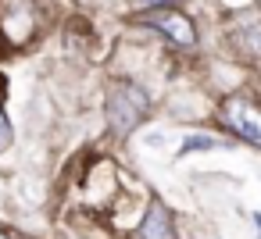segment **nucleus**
Returning <instances> with one entry per match:
<instances>
[{"mask_svg": "<svg viewBox=\"0 0 261 239\" xmlns=\"http://www.w3.org/2000/svg\"><path fill=\"white\" fill-rule=\"evenodd\" d=\"M140 239H175L172 214L165 211V203H161V200H150L147 218H143V225H140Z\"/></svg>", "mask_w": 261, "mask_h": 239, "instance_id": "4", "label": "nucleus"}, {"mask_svg": "<svg viewBox=\"0 0 261 239\" xmlns=\"http://www.w3.org/2000/svg\"><path fill=\"white\" fill-rule=\"evenodd\" d=\"M140 4H150V8H165V4H175V0H140Z\"/></svg>", "mask_w": 261, "mask_h": 239, "instance_id": "8", "label": "nucleus"}, {"mask_svg": "<svg viewBox=\"0 0 261 239\" xmlns=\"http://www.w3.org/2000/svg\"><path fill=\"white\" fill-rule=\"evenodd\" d=\"M11 139H15V132H11V122L4 118V111H0V150H8V146H11Z\"/></svg>", "mask_w": 261, "mask_h": 239, "instance_id": "7", "label": "nucleus"}, {"mask_svg": "<svg viewBox=\"0 0 261 239\" xmlns=\"http://www.w3.org/2000/svg\"><path fill=\"white\" fill-rule=\"evenodd\" d=\"M211 146H218V143H215V139H207V136H190V139L182 143V150H179V154L186 157V154H193V150H211Z\"/></svg>", "mask_w": 261, "mask_h": 239, "instance_id": "6", "label": "nucleus"}, {"mask_svg": "<svg viewBox=\"0 0 261 239\" xmlns=\"http://www.w3.org/2000/svg\"><path fill=\"white\" fill-rule=\"evenodd\" d=\"M143 22L154 25L158 33H165L175 47H193V43H197V29H193V22H190L186 15H179V11H165V8H158V11H147Z\"/></svg>", "mask_w": 261, "mask_h": 239, "instance_id": "2", "label": "nucleus"}, {"mask_svg": "<svg viewBox=\"0 0 261 239\" xmlns=\"http://www.w3.org/2000/svg\"><path fill=\"white\" fill-rule=\"evenodd\" d=\"M229 125L236 129V136H243L247 143L261 146V107L250 104V100H232L229 111H225Z\"/></svg>", "mask_w": 261, "mask_h": 239, "instance_id": "3", "label": "nucleus"}, {"mask_svg": "<svg viewBox=\"0 0 261 239\" xmlns=\"http://www.w3.org/2000/svg\"><path fill=\"white\" fill-rule=\"evenodd\" d=\"M104 111H108V122H111L115 132H129L147 114V93L133 82H118V86H111Z\"/></svg>", "mask_w": 261, "mask_h": 239, "instance_id": "1", "label": "nucleus"}, {"mask_svg": "<svg viewBox=\"0 0 261 239\" xmlns=\"http://www.w3.org/2000/svg\"><path fill=\"white\" fill-rule=\"evenodd\" d=\"M254 218V225H257V232H261V214H250Z\"/></svg>", "mask_w": 261, "mask_h": 239, "instance_id": "9", "label": "nucleus"}, {"mask_svg": "<svg viewBox=\"0 0 261 239\" xmlns=\"http://www.w3.org/2000/svg\"><path fill=\"white\" fill-rule=\"evenodd\" d=\"M0 239H8V235H0Z\"/></svg>", "mask_w": 261, "mask_h": 239, "instance_id": "10", "label": "nucleus"}, {"mask_svg": "<svg viewBox=\"0 0 261 239\" xmlns=\"http://www.w3.org/2000/svg\"><path fill=\"white\" fill-rule=\"evenodd\" d=\"M236 40L243 43V50L261 54V18H257V15H250V18L243 22V29H236Z\"/></svg>", "mask_w": 261, "mask_h": 239, "instance_id": "5", "label": "nucleus"}]
</instances>
